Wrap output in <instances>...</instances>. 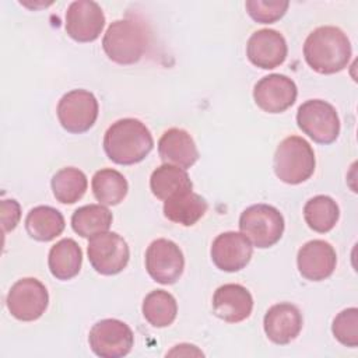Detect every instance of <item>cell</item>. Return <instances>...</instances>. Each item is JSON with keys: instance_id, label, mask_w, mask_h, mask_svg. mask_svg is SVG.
Wrapping results in <instances>:
<instances>
[{"instance_id": "obj_16", "label": "cell", "mask_w": 358, "mask_h": 358, "mask_svg": "<svg viewBox=\"0 0 358 358\" xmlns=\"http://www.w3.org/2000/svg\"><path fill=\"white\" fill-rule=\"evenodd\" d=\"M296 264L303 278L309 281H323L333 274L337 264V255L329 242L313 239L298 250Z\"/></svg>"}, {"instance_id": "obj_15", "label": "cell", "mask_w": 358, "mask_h": 358, "mask_svg": "<svg viewBox=\"0 0 358 358\" xmlns=\"http://www.w3.org/2000/svg\"><path fill=\"white\" fill-rule=\"evenodd\" d=\"M288 46L285 38L275 29H259L250 35L246 43L249 62L263 70L278 67L287 59Z\"/></svg>"}, {"instance_id": "obj_10", "label": "cell", "mask_w": 358, "mask_h": 358, "mask_svg": "<svg viewBox=\"0 0 358 358\" xmlns=\"http://www.w3.org/2000/svg\"><path fill=\"white\" fill-rule=\"evenodd\" d=\"M87 253L92 268L102 275L119 274L130 259L127 242L116 232H103L91 238Z\"/></svg>"}, {"instance_id": "obj_18", "label": "cell", "mask_w": 358, "mask_h": 358, "mask_svg": "<svg viewBox=\"0 0 358 358\" xmlns=\"http://www.w3.org/2000/svg\"><path fill=\"white\" fill-rule=\"evenodd\" d=\"M253 309V296L241 284H224L213 295L214 315L227 323H239L248 319Z\"/></svg>"}, {"instance_id": "obj_14", "label": "cell", "mask_w": 358, "mask_h": 358, "mask_svg": "<svg viewBox=\"0 0 358 358\" xmlns=\"http://www.w3.org/2000/svg\"><path fill=\"white\" fill-rule=\"evenodd\" d=\"M210 255L217 268L235 273L246 267L250 262L253 245L242 232L228 231L217 235L213 241Z\"/></svg>"}, {"instance_id": "obj_31", "label": "cell", "mask_w": 358, "mask_h": 358, "mask_svg": "<svg viewBox=\"0 0 358 358\" xmlns=\"http://www.w3.org/2000/svg\"><path fill=\"white\" fill-rule=\"evenodd\" d=\"M0 208H1L3 231L6 234V232L13 231L17 227V224L21 218V207L17 200L8 199V200H1Z\"/></svg>"}, {"instance_id": "obj_2", "label": "cell", "mask_w": 358, "mask_h": 358, "mask_svg": "<svg viewBox=\"0 0 358 358\" xmlns=\"http://www.w3.org/2000/svg\"><path fill=\"white\" fill-rule=\"evenodd\" d=\"M348 36L337 27L323 25L305 39L303 57L319 74H334L344 70L351 59Z\"/></svg>"}, {"instance_id": "obj_25", "label": "cell", "mask_w": 358, "mask_h": 358, "mask_svg": "<svg viewBox=\"0 0 358 358\" xmlns=\"http://www.w3.org/2000/svg\"><path fill=\"white\" fill-rule=\"evenodd\" d=\"M91 187L99 204L116 206L122 203L126 197L129 183L119 171L112 168H103L96 171L92 176Z\"/></svg>"}, {"instance_id": "obj_30", "label": "cell", "mask_w": 358, "mask_h": 358, "mask_svg": "<svg viewBox=\"0 0 358 358\" xmlns=\"http://www.w3.org/2000/svg\"><path fill=\"white\" fill-rule=\"evenodd\" d=\"M288 1L280 0H248L246 11L252 20L260 24H273L284 17L288 10Z\"/></svg>"}, {"instance_id": "obj_5", "label": "cell", "mask_w": 358, "mask_h": 358, "mask_svg": "<svg viewBox=\"0 0 358 358\" xmlns=\"http://www.w3.org/2000/svg\"><path fill=\"white\" fill-rule=\"evenodd\" d=\"M284 228L282 214L270 204H253L239 217L241 232L259 249L275 245L281 239Z\"/></svg>"}, {"instance_id": "obj_23", "label": "cell", "mask_w": 358, "mask_h": 358, "mask_svg": "<svg viewBox=\"0 0 358 358\" xmlns=\"http://www.w3.org/2000/svg\"><path fill=\"white\" fill-rule=\"evenodd\" d=\"M150 189L157 199L165 201L173 194L192 190L193 183L186 169L176 165L164 164L154 169V172L151 173Z\"/></svg>"}, {"instance_id": "obj_26", "label": "cell", "mask_w": 358, "mask_h": 358, "mask_svg": "<svg viewBox=\"0 0 358 358\" xmlns=\"http://www.w3.org/2000/svg\"><path fill=\"white\" fill-rule=\"evenodd\" d=\"M340 217L337 203L326 194H317L309 199L303 206V218L310 229L319 234L331 231Z\"/></svg>"}, {"instance_id": "obj_21", "label": "cell", "mask_w": 358, "mask_h": 358, "mask_svg": "<svg viewBox=\"0 0 358 358\" xmlns=\"http://www.w3.org/2000/svg\"><path fill=\"white\" fill-rule=\"evenodd\" d=\"M207 201L192 190L171 196L164 201V215L169 221L192 227L194 225L207 211Z\"/></svg>"}, {"instance_id": "obj_32", "label": "cell", "mask_w": 358, "mask_h": 358, "mask_svg": "<svg viewBox=\"0 0 358 358\" xmlns=\"http://www.w3.org/2000/svg\"><path fill=\"white\" fill-rule=\"evenodd\" d=\"M168 355H203V352L199 351L196 345L179 344V345H175V348L169 351Z\"/></svg>"}, {"instance_id": "obj_8", "label": "cell", "mask_w": 358, "mask_h": 358, "mask_svg": "<svg viewBox=\"0 0 358 358\" xmlns=\"http://www.w3.org/2000/svg\"><path fill=\"white\" fill-rule=\"evenodd\" d=\"M49 303L46 287L36 278L25 277L15 281L6 298V305L11 316L21 322L39 319Z\"/></svg>"}, {"instance_id": "obj_20", "label": "cell", "mask_w": 358, "mask_h": 358, "mask_svg": "<svg viewBox=\"0 0 358 358\" xmlns=\"http://www.w3.org/2000/svg\"><path fill=\"white\" fill-rule=\"evenodd\" d=\"M81 248L71 238L60 239L49 250L48 266L52 275L57 280L67 281L76 277L81 270Z\"/></svg>"}, {"instance_id": "obj_1", "label": "cell", "mask_w": 358, "mask_h": 358, "mask_svg": "<svg viewBox=\"0 0 358 358\" xmlns=\"http://www.w3.org/2000/svg\"><path fill=\"white\" fill-rule=\"evenodd\" d=\"M154 140L148 127L138 119L124 117L112 123L103 136L106 157L119 165L141 162L152 150Z\"/></svg>"}, {"instance_id": "obj_19", "label": "cell", "mask_w": 358, "mask_h": 358, "mask_svg": "<svg viewBox=\"0 0 358 358\" xmlns=\"http://www.w3.org/2000/svg\"><path fill=\"white\" fill-rule=\"evenodd\" d=\"M158 154L165 164L187 169L199 159V150L193 137L183 129L172 127L158 140Z\"/></svg>"}, {"instance_id": "obj_4", "label": "cell", "mask_w": 358, "mask_h": 358, "mask_svg": "<svg viewBox=\"0 0 358 358\" xmlns=\"http://www.w3.org/2000/svg\"><path fill=\"white\" fill-rule=\"evenodd\" d=\"M315 166L313 148L299 136L284 138L274 152V172L287 185H299L308 180L313 175Z\"/></svg>"}, {"instance_id": "obj_13", "label": "cell", "mask_w": 358, "mask_h": 358, "mask_svg": "<svg viewBox=\"0 0 358 358\" xmlns=\"http://www.w3.org/2000/svg\"><path fill=\"white\" fill-rule=\"evenodd\" d=\"M105 25L101 6L92 0L73 1L66 11V32L76 42L95 41Z\"/></svg>"}, {"instance_id": "obj_6", "label": "cell", "mask_w": 358, "mask_h": 358, "mask_svg": "<svg viewBox=\"0 0 358 358\" xmlns=\"http://www.w3.org/2000/svg\"><path fill=\"white\" fill-rule=\"evenodd\" d=\"M298 127L319 144H331L340 134L336 108L323 99L305 101L296 112Z\"/></svg>"}, {"instance_id": "obj_7", "label": "cell", "mask_w": 358, "mask_h": 358, "mask_svg": "<svg viewBox=\"0 0 358 358\" xmlns=\"http://www.w3.org/2000/svg\"><path fill=\"white\" fill-rule=\"evenodd\" d=\"M57 119L64 130L73 134L88 131L96 122L99 106L95 95L87 90H71L57 103Z\"/></svg>"}, {"instance_id": "obj_28", "label": "cell", "mask_w": 358, "mask_h": 358, "mask_svg": "<svg viewBox=\"0 0 358 358\" xmlns=\"http://www.w3.org/2000/svg\"><path fill=\"white\" fill-rule=\"evenodd\" d=\"M143 316L154 327H166L173 323L178 315V303L172 294L155 289L145 295L143 301Z\"/></svg>"}, {"instance_id": "obj_9", "label": "cell", "mask_w": 358, "mask_h": 358, "mask_svg": "<svg viewBox=\"0 0 358 358\" xmlns=\"http://www.w3.org/2000/svg\"><path fill=\"white\" fill-rule=\"evenodd\" d=\"M88 343L92 352L101 358H122L131 351L134 334L124 322L103 319L91 327Z\"/></svg>"}, {"instance_id": "obj_27", "label": "cell", "mask_w": 358, "mask_h": 358, "mask_svg": "<svg viewBox=\"0 0 358 358\" xmlns=\"http://www.w3.org/2000/svg\"><path fill=\"white\" fill-rule=\"evenodd\" d=\"M53 196L63 204H74L87 192L88 180L83 171L74 166L59 169L50 180Z\"/></svg>"}, {"instance_id": "obj_17", "label": "cell", "mask_w": 358, "mask_h": 358, "mask_svg": "<svg viewBox=\"0 0 358 358\" xmlns=\"http://www.w3.org/2000/svg\"><path fill=\"white\" fill-rule=\"evenodd\" d=\"M303 326V317L298 306L289 302H280L268 308L263 319L267 338L278 345L289 344L295 340Z\"/></svg>"}, {"instance_id": "obj_11", "label": "cell", "mask_w": 358, "mask_h": 358, "mask_svg": "<svg viewBox=\"0 0 358 358\" xmlns=\"http://www.w3.org/2000/svg\"><path fill=\"white\" fill-rule=\"evenodd\" d=\"M145 268L154 281L164 285L175 284L185 268L183 253L175 242L155 239L145 250Z\"/></svg>"}, {"instance_id": "obj_22", "label": "cell", "mask_w": 358, "mask_h": 358, "mask_svg": "<svg viewBox=\"0 0 358 358\" xmlns=\"http://www.w3.org/2000/svg\"><path fill=\"white\" fill-rule=\"evenodd\" d=\"M66 227L63 214L50 206H36L25 218L28 235L39 242H49L59 236Z\"/></svg>"}, {"instance_id": "obj_29", "label": "cell", "mask_w": 358, "mask_h": 358, "mask_svg": "<svg viewBox=\"0 0 358 358\" xmlns=\"http://www.w3.org/2000/svg\"><path fill=\"white\" fill-rule=\"evenodd\" d=\"M333 336L345 347L358 345V309L347 308L337 313L331 324Z\"/></svg>"}, {"instance_id": "obj_24", "label": "cell", "mask_w": 358, "mask_h": 358, "mask_svg": "<svg viewBox=\"0 0 358 358\" xmlns=\"http://www.w3.org/2000/svg\"><path fill=\"white\" fill-rule=\"evenodd\" d=\"M112 221V213L102 204H87L78 207L71 215V227L74 232L88 239L108 232Z\"/></svg>"}, {"instance_id": "obj_12", "label": "cell", "mask_w": 358, "mask_h": 358, "mask_svg": "<svg viewBox=\"0 0 358 358\" xmlns=\"http://www.w3.org/2000/svg\"><path fill=\"white\" fill-rule=\"evenodd\" d=\"M298 96V88L292 78L284 74H268L260 78L253 88L256 105L267 113H281L291 108Z\"/></svg>"}, {"instance_id": "obj_3", "label": "cell", "mask_w": 358, "mask_h": 358, "mask_svg": "<svg viewBox=\"0 0 358 358\" xmlns=\"http://www.w3.org/2000/svg\"><path fill=\"white\" fill-rule=\"evenodd\" d=\"M147 46L148 32L141 22L133 18L113 21L102 38L106 56L123 66L137 63L144 56Z\"/></svg>"}]
</instances>
